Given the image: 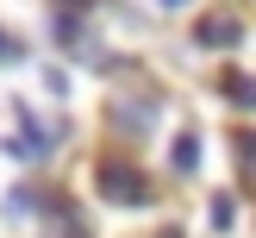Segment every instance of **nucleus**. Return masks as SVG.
<instances>
[{
    "instance_id": "obj_1",
    "label": "nucleus",
    "mask_w": 256,
    "mask_h": 238,
    "mask_svg": "<svg viewBox=\"0 0 256 238\" xmlns=\"http://www.w3.org/2000/svg\"><path fill=\"white\" fill-rule=\"evenodd\" d=\"M94 188H100V200H112V207H150V200H156L150 175L138 169V163H125V157H100L94 163Z\"/></svg>"
},
{
    "instance_id": "obj_2",
    "label": "nucleus",
    "mask_w": 256,
    "mask_h": 238,
    "mask_svg": "<svg viewBox=\"0 0 256 238\" xmlns=\"http://www.w3.org/2000/svg\"><path fill=\"white\" fill-rule=\"evenodd\" d=\"M194 44H206V50H238V44H244V19H238V13H206V19L194 25Z\"/></svg>"
},
{
    "instance_id": "obj_3",
    "label": "nucleus",
    "mask_w": 256,
    "mask_h": 238,
    "mask_svg": "<svg viewBox=\"0 0 256 238\" xmlns=\"http://www.w3.org/2000/svg\"><path fill=\"white\" fill-rule=\"evenodd\" d=\"M6 150H12V157H19V163H44L50 150H56V138H50L44 125L32 119V113H19V132L6 138Z\"/></svg>"
},
{
    "instance_id": "obj_4",
    "label": "nucleus",
    "mask_w": 256,
    "mask_h": 238,
    "mask_svg": "<svg viewBox=\"0 0 256 238\" xmlns=\"http://www.w3.org/2000/svg\"><path fill=\"white\" fill-rule=\"evenodd\" d=\"M88 38H94V32H88L75 13H56V44L69 50V57H88V63H94V44H88Z\"/></svg>"
},
{
    "instance_id": "obj_5",
    "label": "nucleus",
    "mask_w": 256,
    "mask_h": 238,
    "mask_svg": "<svg viewBox=\"0 0 256 238\" xmlns=\"http://www.w3.org/2000/svg\"><path fill=\"white\" fill-rule=\"evenodd\" d=\"M169 169H175V175H194V169H200V138H194V132H175V144H169Z\"/></svg>"
},
{
    "instance_id": "obj_6",
    "label": "nucleus",
    "mask_w": 256,
    "mask_h": 238,
    "mask_svg": "<svg viewBox=\"0 0 256 238\" xmlns=\"http://www.w3.org/2000/svg\"><path fill=\"white\" fill-rule=\"evenodd\" d=\"M219 94H225V100H238V107H256V82H250V75H238V69H232V75H219Z\"/></svg>"
},
{
    "instance_id": "obj_7",
    "label": "nucleus",
    "mask_w": 256,
    "mask_h": 238,
    "mask_svg": "<svg viewBox=\"0 0 256 238\" xmlns=\"http://www.w3.org/2000/svg\"><path fill=\"white\" fill-rule=\"evenodd\" d=\"M232 150H238V169L256 182V132H232Z\"/></svg>"
},
{
    "instance_id": "obj_8",
    "label": "nucleus",
    "mask_w": 256,
    "mask_h": 238,
    "mask_svg": "<svg viewBox=\"0 0 256 238\" xmlns=\"http://www.w3.org/2000/svg\"><path fill=\"white\" fill-rule=\"evenodd\" d=\"M206 219H212V232H232V225H238V200H232V194H219V200L206 207Z\"/></svg>"
},
{
    "instance_id": "obj_9",
    "label": "nucleus",
    "mask_w": 256,
    "mask_h": 238,
    "mask_svg": "<svg viewBox=\"0 0 256 238\" xmlns=\"http://www.w3.org/2000/svg\"><path fill=\"white\" fill-rule=\"evenodd\" d=\"M19 57H25V44H12V38L0 32V69H6V63H19Z\"/></svg>"
},
{
    "instance_id": "obj_10",
    "label": "nucleus",
    "mask_w": 256,
    "mask_h": 238,
    "mask_svg": "<svg viewBox=\"0 0 256 238\" xmlns=\"http://www.w3.org/2000/svg\"><path fill=\"white\" fill-rule=\"evenodd\" d=\"M156 7H188V0H156Z\"/></svg>"
},
{
    "instance_id": "obj_11",
    "label": "nucleus",
    "mask_w": 256,
    "mask_h": 238,
    "mask_svg": "<svg viewBox=\"0 0 256 238\" xmlns=\"http://www.w3.org/2000/svg\"><path fill=\"white\" fill-rule=\"evenodd\" d=\"M62 7H69V0H62ZM75 7H82V0H75Z\"/></svg>"
}]
</instances>
